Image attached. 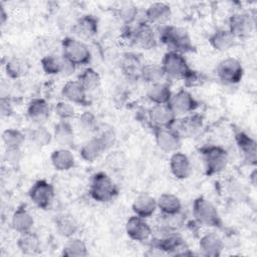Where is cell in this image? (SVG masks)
<instances>
[{
    "instance_id": "obj_1",
    "label": "cell",
    "mask_w": 257,
    "mask_h": 257,
    "mask_svg": "<svg viewBox=\"0 0 257 257\" xmlns=\"http://www.w3.org/2000/svg\"><path fill=\"white\" fill-rule=\"evenodd\" d=\"M161 64L167 78L184 80L188 85H192L199 79V73L190 67L182 53L168 51L165 53Z\"/></svg>"
},
{
    "instance_id": "obj_2",
    "label": "cell",
    "mask_w": 257,
    "mask_h": 257,
    "mask_svg": "<svg viewBox=\"0 0 257 257\" xmlns=\"http://www.w3.org/2000/svg\"><path fill=\"white\" fill-rule=\"evenodd\" d=\"M158 39L170 48L169 51H176L183 54L195 50L189 32L179 26L162 25L159 29Z\"/></svg>"
},
{
    "instance_id": "obj_3",
    "label": "cell",
    "mask_w": 257,
    "mask_h": 257,
    "mask_svg": "<svg viewBox=\"0 0 257 257\" xmlns=\"http://www.w3.org/2000/svg\"><path fill=\"white\" fill-rule=\"evenodd\" d=\"M89 195L97 203H108L118 195V187L104 172H96L91 176L89 183Z\"/></svg>"
},
{
    "instance_id": "obj_4",
    "label": "cell",
    "mask_w": 257,
    "mask_h": 257,
    "mask_svg": "<svg viewBox=\"0 0 257 257\" xmlns=\"http://www.w3.org/2000/svg\"><path fill=\"white\" fill-rule=\"evenodd\" d=\"M204 171L207 176H214L226 170L229 155L226 149L216 145H206L200 149Z\"/></svg>"
},
{
    "instance_id": "obj_5",
    "label": "cell",
    "mask_w": 257,
    "mask_h": 257,
    "mask_svg": "<svg viewBox=\"0 0 257 257\" xmlns=\"http://www.w3.org/2000/svg\"><path fill=\"white\" fill-rule=\"evenodd\" d=\"M123 38L132 44L143 49L150 50L158 46V37L152 25L145 21H141L136 27L125 26L122 34Z\"/></svg>"
},
{
    "instance_id": "obj_6",
    "label": "cell",
    "mask_w": 257,
    "mask_h": 257,
    "mask_svg": "<svg viewBox=\"0 0 257 257\" xmlns=\"http://www.w3.org/2000/svg\"><path fill=\"white\" fill-rule=\"evenodd\" d=\"M62 56L76 66L86 65L91 61V52L88 46L80 39L66 36L61 40Z\"/></svg>"
},
{
    "instance_id": "obj_7",
    "label": "cell",
    "mask_w": 257,
    "mask_h": 257,
    "mask_svg": "<svg viewBox=\"0 0 257 257\" xmlns=\"http://www.w3.org/2000/svg\"><path fill=\"white\" fill-rule=\"evenodd\" d=\"M193 216L195 221L206 227L222 228L223 222L217 208L206 198L200 196L193 201Z\"/></svg>"
},
{
    "instance_id": "obj_8",
    "label": "cell",
    "mask_w": 257,
    "mask_h": 257,
    "mask_svg": "<svg viewBox=\"0 0 257 257\" xmlns=\"http://www.w3.org/2000/svg\"><path fill=\"white\" fill-rule=\"evenodd\" d=\"M151 247L152 249L172 255H180L187 249L185 248V243L181 235L173 232L171 228H167L166 232L161 236L152 239Z\"/></svg>"
},
{
    "instance_id": "obj_9",
    "label": "cell",
    "mask_w": 257,
    "mask_h": 257,
    "mask_svg": "<svg viewBox=\"0 0 257 257\" xmlns=\"http://www.w3.org/2000/svg\"><path fill=\"white\" fill-rule=\"evenodd\" d=\"M218 78L225 84H238L244 76V68L242 63L234 57L222 59L216 67Z\"/></svg>"
},
{
    "instance_id": "obj_10",
    "label": "cell",
    "mask_w": 257,
    "mask_h": 257,
    "mask_svg": "<svg viewBox=\"0 0 257 257\" xmlns=\"http://www.w3.org/2000/svg\"><path fill=\"white\" fill-rule=\"evenodd\" d=\"M28 197L30 201L39 209L46 210L48 209L55 197V188L54 186L44 180H37L33 183L28 191Z\"/></svg>"
},
{
    "instance_id": "obj_11",
    "label": "cell",
    "mask_w": 257,
    "mask_h": 257,
    "mask_svg": "<svg viewBox=\"0 0 257 257\" xmlns=\"http://www.w3.org/2000/svg\"><path fill=\"white\" fill-rule=\"evenodd\" d=\"M255 29V16L250 12H238L229 17L228 30L236 39L249 37Z\"/></svg>"
},
{
    "instance_id": "obj_12",
    "label": "cell",
    "mask_w": 257,
    "mask_h": 257,
    "mask_svg": "<svg viewBox=\"0 0 257 257\" xmlns=\"http://www.w3.org/2000/svg\"><path fill=\"white\" fill-rule=\"evenodd\" d=\"M147 116L151 127H173L177 114L168 104H153L148 111Z\"/></svg>"
},
{
    "instance_id": "obj_13",
    "label": "cell",
    "mask_w": 257,
    "mask_h": 257,
    "mask_svg": "<svg viewBox=\"0 0 257 257\" xmlns=\"http://www.w3.org/2000/svg\"><path fill=\"white\" fill-rule=\"evenodd\" d=\"M155 142L165 153H175L182 145V137L173 127H152Z\"/></svg>"
},
{
    "instance_id": "obj_14",
    "label": "cell",
    "mask_w": 257,
    "mask_h": 257,
    "mask_svg": "<svg viewBox=\"0 0 257 257\" xmlns=\"http://www.w3.org/2000/svg\"><path fill=\"white\" fill-rule=\"evenodd\" d=\"M40 65L42 70L48 75H70L76 68L62 55L59 56L53 53H49L43 56L40 59Z\"/></svg>"
},
{
    "instance_id": "obj_15",
    "label": "cell",
    "mask_w": 257,
    "mask_h": 257,
    "mask_svg": "<svg viewBox=\"0 0 257 257\" xmlns=\"http://www.w3.org/2000/svg\"><path fill=\"white\" fill-rule=\"evenodd\" d=\"M169 105L176 114H188L199 107V101L189 90L183 88L172 94Z\"/></svg>"
},
{
    "instance_id": "obj_16",
    "label": "cell",
    "mask_w": 257,
    "mask_h": 257,
    "mask_svg": "<svg viewBox=\"0 0 257 257\" xmlns=\"http://www.w3.org/2000/svg\"><path fill=\"white\" fill-rule=\"evenodd\" d=\"M125 233L133 241L145 242L151 238L153 231L146 219L133 215L125 222Z\"/></svg>"
},
{
    "instance_id": "obj_17",
    "label": "cell",
    "mask_w": 257,
    "mask_h": 257,
    "mask_svg": "<svg viewBox=\"0 0 257 257\" xmlns=\"http://www.w3.org/2000/svg\"><path fill=\"white\" fill-rule=\"evenodd\" d=\"M176 131L182 138H192L196 136L204 126V117L197 112H191L177 119L175 124Z\"/></svg>"
},
{
    "instance_id": "obj_18",
    "label": "cell",
    "mask_w": 257,
    "mask_h": 257,
    "mask_svg": "<svg viewBox=\"0 0 257 257\" xmlns=\"http://www.w3.org/2000/svg\"><path fill=\"white\" fill-rule=\"evenodd\" d=\"M145 63L136 52H124L120 57L119 68L122 74L130 80L141 79V73Z\"/></svg>"
},
{
    "instance_id": "obj_19",
    "label": "cell",
    "mask_w": 257,
    "mask_h": 257,
    "mask_svg": "<svg viewBox=\"0 0 257 257\" xmlns=\"http://www.w3.org/2000/svg\"><path fill=\"white\" fill-rule=\"evenodd\" d=\"M235 142L237 144L238 150L241 153L243 160L249 166H256L257 163V143L256 141L250 137L248 134L242 131H238L235 133Z\"/></svg>"
},
{
    "instance_id": "obj_20",
    "label": "cell",
    "mask_w": 257,
    "mask_h": 257,
    "mask_svg": "<svg viewBox=\"0 0 257 257\" xmlns=\"http://www.w3.org/2000/svg\"><path fill=\"white\" fill-rule=\"evenodd\" d=\"M61 95L69 102L82 106L90 105L87 97V91L79 83L78 80H68L61 88Z\"/></svg>"
},
{
    "instance_id": "obj_21",
    "label": "cell",
    "mask_w": 257,
    "mask_h": 257,
    "mask_svg": "<svg viewBox=\"0 0 257 257\" xmlns=\"http://www.w3.org/2000/svg\"><path fill=\"white\" fill-rule=\"evenodd\" d=\"M169 167L171 174L177 180L188 179L191 176L193 170L189 157L180 151L172 154L169 161Z\"/></svg>"
},
{
    "instance_id": "obj_22",
    "label": "cell",
    "mask_w": 257,
    "mask_h": 257,
    "mask_svg": "<svg viewBox=\"0 0 257 257\" xmlns=\"http://www.w3.org/2000/svg\"><path fill=\"white\" fill-rule=\"evenodd\" d=\"M72 32L80 39H90L98 32V19L92 14L82 15L74 23Z\"/></svg>"
},
{
    "instance_id": "obj_23",
    "label": "cell",
    "mask_w": 257,
    "mask_h": 257,
    "mask_svg": "<svg viewBox=\"0 0 257 257\" xmlns=\"http://www.w3.org/2000/svg\"><path fill=\"white\" fill-rule=\"evenodd\" d=\"M199 249L204 256L218 257L224 249V242L216 232H207L199 240Z\"/></svg>"
},
{
    "instance_id": "obj_24",
    "label": "cell",
    "mask_w": 257,
    "mask_h": 257,
    "mask_svg": "<svg viewBox=\"0 0 257 257\" xmlns=\"http://www.w3.org/2000/svg\"><path fill=\"white\" fill-rule=\"evenodd\" d=\"M146 21L150 24L166 25L172 16L171 6L164 2H154L145 11Z\"/></svg>"
},
{
    "instance_id": "obj_25",
    "label": "cell",
    "mask_w": 257,
    "mask_h": 257,
    "mask_svg": "<svg viewBox=\"0 0 257 257\" xmlns=\"http://www.w3.org/2000/svg\"><path fill=\"white\" fill-rule=\"evenodd\" d=\"M208 42L214 50L219 52H225L230 50L237 44V39L228 30V28H219L209 36Z\"/></svg>"
},
{
    "instance_id": "obj_26",
    "label": "cell",
    "mask_w": 257,
    "mask_h": 257,
    "mask_svg": "<svg viewBox=\"0 0 257 257\" xmlns=\"http://www.w3.org/2000/svg\"><path fill=\"white\" fill-rule=\"evenodd\" d=\"M157 209V199L147 193L138 195L132 204V210L134 214L144 219L152 217L156 213Z\"/></svg>"
},
{
    "instance_id": "obj_27",
    "label": "cell",
    "mask_w": 257,
    "mask_h": 257,
    "mask_svg": "<svg viewBox=\"0 0 257 257\" xmlns=\"http://www.w3.org/2000/svg\"><path fill=\"white\" fill-rule=\"evenodd\" d=\"M54 226L57 233L67 239L74 237L79 231V223L69 213L57 214L54 218Z\"/></svg>"
},
{
    "instance_id": "obj_28",
    "label": "cell",
    "mask_w": 257,
    "mask_h": 257,
    "mask_svg": "<svg viewBox=\"0 0 257 257\" xmlns=\"http://www.w3.org/2000/svg\"><path fill=\"white\" fill-rule=\"evenodd\" d=\"M26 113L31 121L37 124H42L47 120V118L50 115L49 104L44 98H33L29 101L27 105Z\"/></svg>"
},
{
    "instance_id": "obj_29",
    "label": "cell",
    "mask_w": 257,
    "mask_h": 257,
    "mask_svg": "<svg viewBox=\"0 0 257 257\" xmlns=\"http://www.w3.org/2000/svg\"><path fill=\"white\" fill-rule=\"evenodd\" d=\"M34 225V219L25 204L19 205L16 210L13 212L11 217V226L12 228L20 233L28 232L32 230Z\"/></svg>"
},
{
    "instance_id": "obj_30",
    "label": "cell",
    "mask_w": 257,
    "mask_h": 257,
    "mask_svg": "<svg viewBox=\"0 0 257 257\" xmlns=\"http://www.w3.org/2000/svg\"><path fill=\"white\" fill-rule=\"evenodd\" d=\"M18 250L24 255H37L41 251V241L39 236L31 231L20 233L16 241Z\"/></svg>"
},
{
    "instance_id": "obj_31",
    "label": "cell",
    "mask_w": 257,
    "mask_h": 257,
    "mask_svg": "<svg viewBox=\"0 0 257 257\" xmlns=\"http://www.w3.org/2000/svg\"><path fill=\"white\" fill-rule=\"evenodd\" d=\"M53 138L61 148H71L74 145V131L69 120H59L53 127Z\"/></svg>"
},
{
    "instance_id": "obj_32",
    "label": "cell",
    "mask_w": 257,
    "mask_h": 257,
    "mask_svg": "<svg viewBox=\"0 0 257 257\" xmlns=\"http://www.w3.org/2000/svg\"><path fill=\"white\" fill-rule=\"evenodd\" d=\"M106 151L107 150L101 143V141L96 136H94L81 146L79 150V155L83 161L87 163H93L94 161L99 159Z\"/></svg>"
},
{
    "instance_id": "obj_33",
    "label": "cell",
    "mask_w": 257,
    "mask_h": 257,
    "mask_svg": "<svg viewBox=\"0 0 257 257\" xmlns=\"http://www.w3.org/2000/svg\"><path fill=\"white\" fill-rule=\"evenodd\" d=\"M52 167L58 172H66L71 170L75 165V159L69 149L60 148L52 152L50 156Z\"/></svg>"
},
{
    "instance_id": "obj_34",
    "label": "cell",
    "mask_w": 257,
    "mask_h": 257,
    "mask_svg": "<svg viewBox=\"0 0 257 257\" xmlns=\"http://www.w3.org/2000/svg\"><path fill=\"white\" fill-rule=\"evenodd\" d=\"M158 209L163 216L179 215L182 211V202L180 198L172 193H164L157 199Z\"/></svg>"
},
{
    "instance_id": "obj_35",
    "label": "cell",
    "mask_w": 257,
    "mask_h": 257,
    "mask_svg": "<svg viewBox=\"0 0 257 257\" xmlns=\"http://www.w3.org/2000/svg\"><path fill=\"white\" fill-rule=\"evenodd\" d=\"M172 94L170 84L165 81L151 85L147 91V97L153 104H168Z\"/></svg>"
},
{
    "instance_id": "obj_36",
    "label": "cell",
    "mask_w": 257,
    "mask_h": 257,
    "mask_svg": "<svg viewBox=\"0 0 257 257\" xmlns=\"http://www.w3.org/2000/svg\"><path fill=\"white\" fill-rule=\"evenodd\" d=\"M165 78H167V77H166V74H165L162 64L147 63L144 65L142 73H141V79L144 82L153 85L156 83L163 82Z\"/></svg>"
},
{
    "instance_id": "obj_37",
    "label": "cell",
    "mask_w": 257,
    "mask_h": 257,
    "mask_svg": "<svg viewBox=\"0 0 257 257\" xmlns=\"http://www.w3.org/2000/svg\"><path fill=\"white\" fill-rule=\"evenodd\" d=\"M77 80L87 92L96 90L101 84V77L99 73L92 67L84 68L78 74Z\"/></svg>"
},
{
    "instance_id": "obj_38",
    "label": "cell",
    "mask_w": 257,
    "mask_h": 257,
    "mask_svg": "<svg viewBox=\"0 0 257 257\" xmlns=\"http://www.w3.org/2000/svg\"><path fill=\"white\" fill-rule=\"evenodd\" d=\"M61 254L65 257H85L88 255V250L82 239L71 237L64 244Z\"/></svg>"
},
{
    "instance_id": "obj_39",
    "label": "cell",
    "mask_w": 257,
    "mask_h": 257,
    "mask_svg": "<svg viewBox=\"0 0 257 257\" xmlns=\"http://www.w3.org/2000/svg\"><path fill=\"white\" fill-rule=\"evenodd\" d=\"M25 140V134L17 128H7L2 133V142L5 149H21Z\"/></svg>"
},
{
    "instance_id": "obj_40",
    "label": "cell",
    "mask_w": 257,
    "mask_h": 257,
    "mask_svg": "<svg viewBox=\"0 0 257 257\" xmlns=\"http://www.w3.org/2000/svg\"><path fill=\"white\" fill-rule=\"evenodd\" d=\"M28 137L34 146L43 148L51 143L53 135L43 124H38L36 127L29 132Z\"/></svg>"
},
{
    "instance_id": "obj_41",
    "label": "cell",
    "mask_w": 257,
    "mask_h": 257,
    "mask_svg": "<svg viewBox=\"0 0 257 257\" xmlns=\"http://www.w3.org/2000/svg\"><path fill=\"white\" fill-rule=\"evenodd\" d=\"M27 71V64L24 60L18 57H13L7 60L5 64L6 75L11 79H17L23 76Z\"/></svg>"
},
{
    "instance_id": "obj_42",
    "label": "cell",
    "mask_w": 257,
    "mask_h": 257,
    "mask_svg": "<svg viewBox=\"0 0 257 257\" xmlns=\"http://www.w3.org/2000/svg\"><path fill=\"white\" fill-rule=\"evenodd\" d=\"M99 124L100 123H98L96 116L91 111L85 110L78 117V125L84 133L96 134Z\"/></svg>"
},
{
    "instance_id": "obj_43",
    "label": "cell",
    "mask_w": 257,
    "mask_h": 257,
    "mask_svg": "<svg viewBox=\"0 0 257 257\" xmlns=\"http://www.w3.org/2000/svg\"><path fill=\"white\" fill-rule=\"evenodd\" d=\"M137 16H138V8L132 3H126L124 5H121L117 9V17L125 26H131L136 21Z\"/></svg>"
},
{
    "instance_id": "obj_44",
    "label": "cell",
    "mask_w": 257,
    "mask_h": 257,
    "mask_svg": "<svg viewBox=\"0 0 257 257\" xmlns=\"http://www.w3.org/2000/svg\"><path fill=\"white\" fill-rule=\"evenodd\" d=\"M95 136L101 141L106 150H109L116 142V134L113 127L107 124H99Z\"/></svg>"
},
{
    "instance_id": "obj_45",
    "label": "cell",
    "mask_w": 257,
    "mask_h": 257,
    "mask_svg": "<svg viewBox=\"0 0 257 257\" xmlns=\"http://www.w3.org/2000/svg\"><path fill=\"white\" fill-rule=\"evenodd\" d=\"M126 163L125 156L120 151L111 152L106 156L105 165L112 171H120L124 168Z\"/></svg>"
},
{
    "instance_id": "obj_46",
    "label": "cell",
    "mask_w": 257,
    "mask_h": 257,
    "mask_svg": "<svg viewBox=\"0 0 257 257\" xmlns=\"http://www.w3.org/2000/svg\"><path fill=\"white\" fill-rule=\"evenodd\" d=\"M55 114L58 116L59 120H69L75 116V110L69 101L60 100L55 104L54 107Z\"/></svg>"
},
{
    "instance_id": "obj_47",
    "label": "cell",
    "mask_w": 257,
    "mask_h": 257,
    "mask_svg": "<svg viewBox=\"0 0 257 257\" xmlns=\"http://www.w3.org/2000/svg\"><path fill=\"white\" fill-rule=\"evenodd\" d=\"M21 150L20 149H5L4 161L12 166H17L21 160Z\"/></svg>"
},
{
    "instance_id": "obj_48",
    "label": "cell",
    "mask_w": 257,
    "mask_h": 257,
    "mask_svg": "<svg viewBox=\"0 0 257 257\" xmlns=\"http://www.w3.org/2000/svg\"><path fill=\"white\" fill-rule=\"evenodd\" d=\"M0 106H1V114L3 116H9L13 111L11 100H10V98H8L6 96L1 97Z\"/></svg>"
},
{
    "instance_id": "obj_49",
    "label": "cell",
    "mask_w": 257,
    "mask_h": 257,
    "mask_svg": "<svg viewBox=\"0 0 257 257\" xmlns=\"http://www.w3.org/2000/svg\"><path fill=\"white\" fill-rule=\"evenodd\" d=\"M0 22L1 25H4L6 23V21L8 20V13L5 11V7L3 6V4H0Z\"/></svg>"
},
{
    "instance_id": "obj_50",
    "label": "cell",
    "mask_w": 257,
    "mask_h": 257,
    "mask_svg": "<svg viewBox=\"0 0 257 257\" xmlns=\"http://www.w3.org/2000/svg\"><path fill=\"white\" fill-rule=\"evenodd\" d=\"M256 169H253V171L251 172V174L249 175V179H250V183L252 184L253 187H256Z\"/></svg>"
}]
</instances>
